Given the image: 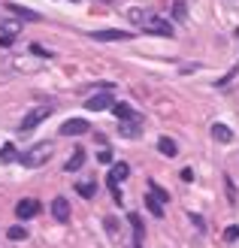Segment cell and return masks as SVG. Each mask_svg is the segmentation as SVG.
<instances>
[{"instance_id":"1","label":"cell","mask_w":239,"mask_h":248,"mask_svg":"<svg viewBox=\"0 0 239 248\" xmlns=\"http://www.w3.org/2000/svg\"><path fill=\"white\" fill-rule=\"evenodd\" d=\"M127 21L140 24L145 33H158V36H173V24L167 18H158L152 9H127Z\"/></svg>"},{"instance_id":"2","label":"cell","mask_w":239,"mask_h":248,"mask_svg":"<svg viewBox=\"0 0 239 248\" xmlns=\"http://www.w3.org/2000/svg\"><path fill=\"white\" fill-rule=\"evenodd\" d=\"M52 152H55V145L52 142H36V145H31V148H24V155H18V160L28 170H36V167H43V164H48V157H52Z\"/></svg>"},{"instance_id":"3","label":"cell","mask_w":239,"mask_h":248,"mask_svg":"<svg viewBox=\"0 0 239 248\" xmlns=\"http://www.w3.org/2000/svg\"><path fill=\"white\" fill-rule=\"evenodd\" d=\"M52 109H55V103H43V106H36V109H31L28 115L21 118V124H18V130H33V127H40V124L52 115Z\"/></svg>"},{"instance_id":"4","label":"cell","mask_w":239,"mask_h":248,"mask_svg":"<svg viewBox=\"0 0 239 248\" xmlns=\"http://www.w3.org/2000/svg\"><path fill=\"white\" fill-rule=\"evenodd\" d=\"M118 133L124 136V140H133V136H140V133H143V115L136 112L133 118H121V121H118Z\"/></svg>"},{"instance_id":"5","label":"cell","mask_w":239,"mask_h":248,"mask_svg":"<svg viewBox=\"0 0 239 248\" xmlns=\"http://www.w3.org/2000/svg\"><path fill=\"white\" fill-rule=\"evenodd\" d=\"M130 176V167L124 164V160H118V164H112L109 170V176H106V185H109V191H118V185Z\"/></svg>"},{"instance_id":"6","label":"cell","mask_w":239,"mask_h":248,"mask_svg":"<svg viewBox=\"0 0 239 248\" xmlns=\"http://www.w3.org/2000/svg\"><path fill=\"white\" fill-rule=\"evenodd\" d=\"M130 31H115V28H112V31H91V40H100V43H127L130 40Z\"/></svg>"},{"instance_id":"7","label":"cell","mask_w":239,"mask_h":248,"mask_svg":"<svg viewBox=\"0 0 239 248\" xmlns=\"http://www.w3.org/2000/svg\"><path fill=\"white\" fill-rule=\"evenodd\" d=\"M112 103H115L112 94H94V97L85 100V109H91V112H103V109H112Z\"/></svg>"},{"instance_id":"8","label":"cell","mask_w":239,"mask_h":248,"mask_svg":"<svg viewBox=\"0 0 239 248\" xmlns=\"http://www.w3.org/2000/svg\"><path fill=\"white\" fill-rule=\"evenodd\" d=\"M88 130H91V124L82 121V118H73V121H64V124H61V136H82V133H88Z\"/></svg>"},{"instance_id":"9","label":"cell","mask_w":239,"mask_h":248,"mask_svg":"<svg viewBox=\"0 0 239 248\" xmlns=\"http://www.w3.org/2000/svg\"><path fill=\"white\" fill-rule=\"evenodd\" d=\"M33 215H40V203H36V200H21V203L16 206V218L28 221V218H33Z\"/></svg>"},{"instance_id":"10","label":"cell","mask_w":239,"mask_h":248,"mask_svg":"<svg viewBox=\"0 0 239 248\" xmlns=\"http://www.w3.org/2000/svg\"><path fill=\"white\" fill-rule=\"evenodd\" d=\"M52 215L58 221H70V200L67 197H55L52 200Z\"/></svg>"},{"instance_id":"11","label":"cell","mask_w":239,"mask_h":248,"mask_svg":"<svg viewBox=\"0 0 239 248\" xmlns=\"http://www.w3.org/2000/svg\"><path fill=\"white\" fill-rule=\"evenodd\" d=\"M6 9L12 12V16H18L21 21H40V12H33L28 6H18V3H6Z\"/></svg>"},{"instance_id":"12","label":"cell","mask_w":239,"mask_h":248,"mask_svg":"<svg viewBox=\"0 0 239 248\" xmlns=\"http://www.w3.org/2000/svg\"><path fill=\"white\" fill-rule=\"evenodd\" d=\"M158 152L163 157H175V155H179V145H175L170 136H160V140H158Z\"/></svg>"},{"instance_id":"13","label":"cell","mask_w":239,"mask_h":248,"mask_svg":"<svg viewBox=\"0 0 239 248\" xmlns=\"http://www.w3.org/2000/svg\"><path fill=\"white\" fill-rule=\"evenodd\" d=\"M127 221H130V227H133V239H136V245H140V242L145 239V224H143V218H140V215H127Z\"/></svg>"},{"instance_id":"14","label":"cell","mask_w":239,"mask_h":248,"mask_svg":"<svg viewBox=\"0 0 239 248\" xmlns=\"http://www.w3.org/2000/svg\"><path fill=\"white\" fill-rule=\"evenodd\" d=\"M82 164H85V152H82V148H76V152L70 155V160L64 164V170L67 172H76V170H82Z\"/></svg>"},{"instance_id":"15","label":"cell","mask_w":239,"mask_h":248,"mask_svg":"<svg viewBox=\"0 0 239 248\" xmlns=\"http://www.w3.org/2000/svg\"><path fill=\"white\" fill-rule=\"evenodd\" d=\"M212 136H215L218 142H230L233 140V130L227 127V124H212Z\"/></svg>"},{"instance_id":"16","label":"cell","mask_w":239,"mask_h":248,"mask_svg":"<svg viewBox=\"0 0 239 248\" xmlns=\"http://www.w3.org/2000/svg\"><path fill=\"white\" fill-rule=\"evenodd\" d=\"M145 209H148V212H152L155 218H163V203L158 200L155 194H145Z\"/></svg>"},{"instance_id":"17","label":"cell","mask_w":239,"mask_h":248,"mask_svg":"<svg viewBox=\"0 0 239 248\" xmlns=\"http://www.w3.org/2000/svg\"><path fill=\"white\" fill-rule=\"evenodd\" d=\"M6 236H9L12 242H21V239H28V227H24V224H16V227L6 230Z\"/></svg>"},{"instance_id":"18","label":"cell","mask_w":239,"mask_h":248,"mask_svg":"<svg viewBox=\"0 0 239 248\" xmlns=\"http://www.w3.org/2000/svg\"><path fill=\"white\" fill-rule=\"evenodd\" d=\"M224 191H227V203H230V206H236L239 194H236V185H233V179H230V176H224Z\"/></svg>"},{"instance_id":"19","label":"cell","mask_w":239,"mask_h":248,"mask_svg":"<svg viewBox=\"0 0 239 248\" xmlns=\"http://www.w3.org/2000/svg\"><path fill=\"white\" fill-rule=\"evenodd\" d=\"M76 191L85 197V200H91V197L97 194V185H94V182H79V185H76Z\"/></svg>"},{"instance_id":"20","label":"cell","mask_w":239,"mask_h":248,"mask_svg":"<svg viewBox=\"0 0 239 248\" xmlns=\"http://www.w3.org/2000/svg\"><path fill=\"white\" fill-rule=\"evenodd\" d=\"M173 18L175 21H185L188 18V3H185V0H175V3H173Z\"/></svg>"},{"instance_id":"21","label":"cell","mask_w":239,"mask_h":248,"mask_svg":"<svg viewBox=\"0 0 239 248\" xmlns=\"http://www.w3.org/2000/svg\"><path fill=\"white\" fill-rule=\"evenodd\" d=\"M112 112H115L118 118H133L136 112H133V109L127 106V103H112Z\"/></svg>"},{"instance_id":"22","label":"cell","mask_w":239,"mask_h":248,"mask_svg":"<svg viewBox=\"0 0 239 248\" xmlns=\"http://www.w3.org/2000/svg\"><path fill=\"white\" fill-rule=\"evenodd\" d=\"M16 157H18L16 145H3V148H0V160H3V164H6V160H16Z\"/></svg>"},{"instance_id":"23","label":"cell","mask_w":239,"mask_h":248,"mask_svg":"<svg viewBox=\"0 0 239 248\" xmlns=\"http://www.w3.org/2000/svg\"><path fill=\"white\" fill-rule=\"evenodd\" d=\"M224 242H239V227L230 224L227 230H224Z\"/></svg>"},{"instance_id":"24","label":"cell","mask_w":239,"mask_h":248,"mask_svg":"<svg viewBox=\"0 0 239 248\" xmlns=\"http://www.w3.org/2000/svg\"><path fill=\"white\" fill-rule=\"evenodd\" d=\"M148 188H152V194L158 197V200H160V203H167V200H170V194H167V191H163V188H158V185H155V182H148Z\"/></svg>"},{"instance_id":"25","label":"cell","mask_w":239,"mask_h":248,"mask_svg":"<svg viewBox=\"0 0 239 248\" xmlns=\"http://www.w3.org/2000/svg\"><path fill=\"white\" fill-rule=\"evenodd\" d=\"M31 52H33V55H40V58H52V52H48V48H43L40 43H33V46H31Z\"/></svg>"},{"instance_id":"26","label":"cell","mask_w":239,"mask_h":248,"mask_svg":"<svg viewBox=\"0 0 239 248\" xmlns=\"http://www.w3.org/2000/svg\"><path fill=\"white\" fill-rule=\"evenodd\" d=\"M12 40H16V33H6V31L0 33V46H3V48H6V46H12Z\"/></svg>"},{"instance_id":"27","label":"cell","mask_w":239,"mask_h":248,"mask_svg":"<svg viewBox=\"0 0 239 248\" xmlns=\"http://www.w3.org/2000/svg\"><path fill=\"white\" fill-rule=\"evenodd\" d=\"M97 160H100V164H109V160H112V152H109V148H103V152L97 155Z\"/></svg>"},{"instance_id":"28","label":"cell","mask_w":239,"mask_h":248,"mask_svg":"<svg viewBox=\"0 0 239 248\" xmlns=\"http://www.w3.org/2000/svg\"><path fill=\"white\" fill-rule=\"evenodd\" d=\"M73 3H79V0H73Z\"/></svg>"}]
</instances>
